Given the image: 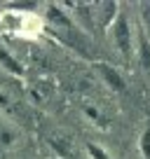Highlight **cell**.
Listing matches in <instances>:
<instances>
[{
  "label": "cell",
  "mask_w": 150,
  "mask_h": 159,
  "mask_svg": "<svg viewBox=\"0 0 150 159\" xmlns=\"http://www.w3.org/2000/svg\"><path fill=\"white\" fill-rule=\"evenodd\" d=\"M110 38H113V42H115V47L120 49L122 59L129 61L131 59V52H134V30H131L129 21H127V16L117 14V19L113 21V26H110Z\"/></svg>",
  "instance_id": "obj_1"
},
{
  "label": "cell",
  "mask_w": 150,
  "mask_h": 159,
  "mask_svg": "<svg viewBox=\"0 0 150 159\" xmlns=\"http://www.w3.org/2000/svg\"><path fill=\"white\" fill-rule=\"evenodd\" d=\"M91 10H94V14L99 16V26L101 28H110L113 26V21L117 19V14H120V5H117L115 0H105V2H94V5H89Z\"/></svg>",
  "instance_id": "obj_2"
},
{
  "label": "cell",
  "mask_w": 150,
  "mask_h": 159,
  "mask_svg": "<svg viewBox=\"0 0 150 159\" xmlns=\"http://www.w3.org/2000/svg\"><path fill=\"white\" fill-rule=\"evenodd\" d=\"M94 68L99 70V75L103 77V82L113 91H117V94H124V91H127V84H124V80H122V75L117 73L113 66H108V63H94Z\"/></svg>",
  "instance_id": "obj_3"
},
{
  "label": "cell",
  "mask_w": 150,
  "mask_h": 159,
  "mask_svg": "<svg viewBox=\"0 0 150 159\" xmlns=\"http://www.w3.org/2000/svg\"><path fill=\"white\" fill-rule=\"evenodd\" d=\"M45 16H47V21H49V24L54 26L56 30L73 28V19H70L68 12H63V7H61V5H54V2H49V5L45 7Z\"/></svg>",
  "instance_id": "obj_4"
},
{
  "label": "cell",
  "mask_w": 150,
  "mask_h": 159,
  "mask_svg": "<svg viewBox=\"0 0 150 159\" xmlns=\"http://www.w3.org/2000/svg\"><path fill=\"white\" fill-rule=\"evenodd\" d=\"M136 42H138V47H136V56H138V63L141 68H143V73L150 75V38L148 33L143 30V26H138L136 28Z\"/></svg>",
  "instance_id": "obj_5"
},
{
  "label": "cell",
  "mask_w": 150,
  "mask_h": 159,
  "mask_svg": "<svg viewBox=\"0 0 150 159\" xmlns=\"http://www.w3.org/2000/svg\"><path fill=\"white\" fill-rule=\"evenodd\" d=\"M49 148L56 152V159H80L77 157V150L73 148V143L68 138L54 136V138H49Z\"/></svg>",
  "instance_id": "obj_6"
},
{
  "label": "cell",
  "mask_w": 150,
  "mask_h": 159,
  "mask_svg": "<svg viewBox=\"0 0 150 159\" xmlns=\"http://www.w3.org/2000/svg\"><path fill=\"white\" fill-rule=\"evenodd\" d=\"M0 68H5L7 73L16 75V77H21V75H24V66H21L19 59H14V56L5 49V47H0Z\"/></svg>",
  "instance_id": "obj_7"
},
{
  "label": "cell",
  "mask_w": 150,
  "mask_h": 159,
  "mask_svg": "<svg viewBox=\"0 0 150 159\" xmlns=\"http://www.w3.org/2000/svg\"><path fill=\"white\" fill-rule=\"evenodd\" d=\"M138 150H141V154H143V159H150V126H148V129H143V134H141Z\"/></svg>",
  "instance_id": "obj_8"
},
{
  "label": "cell",
  "mask_w": 150,
  "mask_h": 159,
  "mask_svg": "<svg viewBox=\"0 0 150 159\" xmlns=\"http://www.w3.org/2000/svg\"><path fill=\"white\" fill-rule=\"evenodd\" d=\"M85 150H87V154H89L91 159H113L103 148H99V145H94V143H87V148H85Z\"/></svg>",
  "instance_id": "obj_9"
},
{
  "label": "cell",
  "mask_w": 150,
  "mask_h": 159,
  "mask_svg": "<svg viewBox=\"0 0 150 159\" xmlns=\"http://www.w3.org/2000/svg\"><path fill=\"white\" fill-rule=\"evenodd\" d=\"M12 140H14V134L7 131L5 126L0 124V143H2V145H12Z\"/></svg>",
  "instance_id": "obj_10"
},
{
  "label": "cell",
  "mask_w": 150,
  "mask_h": 159,
  "mask_svg": "<svg viewBox=\"0 0 150 159\" xmlns=\"http://www.w3.org/2000/svg\"><path fill=\"white\" fill-rule=\"evenodd\" d=\"M141 16H143V26L145 28L143 30H150V2H143V5H141Z\"/></svg>",
  "instance_id": "obj_11"
},
{
  "label": "cell",
  "mask_w": 150,
  "mask_h": 159,
  "mask_svg": "<svg viewBox=\"0 0 150 159\" xmlns=\"http://www.w3.org/2000/svg\"><path fill=\"white\" fill-rule=\"evenodd\" d=\"M12 10H35V7H38V5H35V2H12Z\"/></svg>",
  "instance_id": "obj_12"
},
{
  "label": "cell",
  "mask_w": 150,
  "mask_h": 159,
  "mask_svg": "<svg viewBox=\"0 0 150 159\" xmlns=\"http://www.w3.org/2000/svg\"><path fill=\"white\" fill-rule=\"evenodd\" d=\"M85 115H87L89 119H99V117H101V115H99V110H96V108H85Z\"/></svg>",
  "instance_id": "obj_13"
},
{
  "label": "cell",
  "mask_w": 150,
  "mask_h": 159,
  "mask_svg": "<svg viewBox=\"0 0 150 159\" xmlns=\"http://www.w3.org/2000/svg\"><path fill=\"white\" fill-rule=\"evenodd\" d=\"M0 105H7V98H5L2 94H0Z\"/></svg>",
  "instance_id": "obj_14"
}]
</instances>
